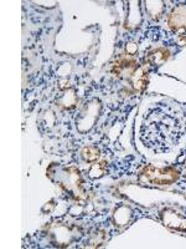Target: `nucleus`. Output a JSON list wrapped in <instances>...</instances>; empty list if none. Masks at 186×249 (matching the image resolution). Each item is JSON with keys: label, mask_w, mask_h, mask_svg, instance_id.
Returning <instances> with one entry per match:
<instances>
[{"label": "nucleus", "mask_w": 186, "mask_h": 249, "mask_svg": "<svg viewBox=\"0 0 186 249\" xmlns=\"http://www.w3.org/2000/svg\"><path fill=\"white\" fill-rule=\"evenodd\" d=\"M143 177L147 178L150 183L154 184H171L175 182L179 177V172L175 168H155L154 166H149L141 173Z\"/></svg>", "instance_id": "obj_1"}, {"label": "nucleus", "mask_w": 186, "mask_h": 249, "mask_svg": "<svg viewBox=\"0 0 186 249\" xmlns=\"http://www.w3.org/2000/svg\"><path fill=\"white\" fill-rule=\"evenodd\" d=\"M168 51L164 50V49H158V50H154L153 53H150L148 55V59H149L150 64L153 65H160L163 64L165 60H168Z\"/></svg>", "instance_id": "obj_3"}, {"label": "nucleus", "mask_w": 186, "mask_h": 249, "mask_svg": "<svg viewBox=\"0 0 186 249\" xmlns=\"http://www.w3.org/2000/svg\"><path fill=\"white\" fill-rule=\"evenodd\" d=\"M83 157H85L86 161L88 162H92L94 161V160L98 159V150H97L96 147H87L85 148V151H83Z\"/></svg>", "instance_id": "obj_4"}, {"label": "nucleus", "mask_w": 186, "mask_h": 249, "mask_svg": "<svg viewBox=\"0 0 186 249\" xmlns=\"http://www.w3.org/2000/svg\"><path fill=\"white\" fill-rule=\"evenodd\" d=\"M169 25L174 30H180L186 26V8L185 6H179L170 14Z\"/></svg>", "instance_id": "obj_2"}]
</instances>
